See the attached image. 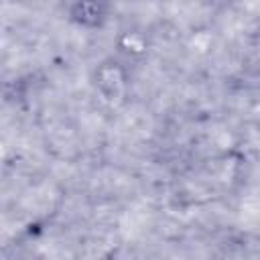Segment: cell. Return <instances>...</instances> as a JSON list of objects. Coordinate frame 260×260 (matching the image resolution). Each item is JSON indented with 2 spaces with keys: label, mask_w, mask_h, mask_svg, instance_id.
<instances>
[{
  "label": "cell",
  "mask_w": 260,
  "mask_h": 260,
  "mask_svg": "<svg viewBox=\"0 0 260 260\" xmlns=\"http://www.w3.org/2000/svg\"><path fill=\"white\" fill-rule=\"evenodd\" d=\"M118 47H120V51H124L126 55L138 57V55L146 53V49H148V39H146V35L140 32V30H124V32L118 37Z\"/></svg>",
  "instance_id": "cell-3"
},
{
  "label": "cell",
  "mask_w": 260,
  "mask_h": 260,
  "mask_svg": "<svg viewBox=\"0 0 260 260\" xmlns=\"http://www.w3.org/2000/svg\"><path fill=\"white\" fill-rule=\"evenodd\" d=\"M69 18L81 26H100L108 16V4L104 2H73L69 8Z\"/></svg>",
  "instance_id": "cell-2"
},
{
  "label": "cell",
  "mask_w": 260,
  "mask_h": 260,
  "mask_svg": "<svg viewBox=\"0 0 260 260\" xmlns=\"http://www.w3.org/2000/svg\"><path fill=\"white\" fill-rule=\"evenodd\" d=\"M93 83L108 102H116V100H122L126 93L128 73L118 61L106 59L93 69Z\"/></svg>",
  "instance_id": "cell-1"
}]
</instances>
